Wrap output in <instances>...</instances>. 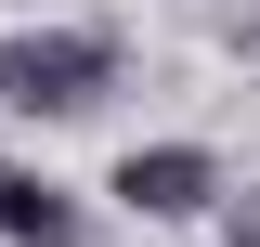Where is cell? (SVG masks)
I'll use <instances>...</instances> for the list:
<instances>
[{"instance_id":"3957f363","label":"cell","mask_w":260,"mask_h":247,"mask_svg":"<svg viewBox=\"0 0 260 247\" xmlns=\"http://www.w3.org/2000/svg\"><path fill=\"white\" fill-rule=\"evenodd\" d=\"M0 234L13 247H78V208L52 182H26V169H0Z\"/></svg>"},{"instance_id":"277c9868","label":"cell","mask_w":260,"mask_h":247,"mask_svg":"<svg viewBox=\"0 0 260 247\" xmlns=\"http://www.w3.org/2000/svg\"><path fill=\"white\" fill-rule=\"evenodd\" d=\"M234 247H260V221H247V234H234Z\"/></svg>"},{"instance_id":"7a4b0ae2","label":"cell","mask_w":260,"mask_h":247,"mask_svg":"<svg viewBox=\"0 0 260 247\" xmlns=\"http://www.w3.org/2000/svg\"><path fill=\"white\" fill-rule=\"evenodd\" d=\"M117 195H130L143 221H195L208 195H221V169H208L195 143H156V156H130V169H117Z\"/></svg>"},{"instance_id":"6da1fadb","label":"cell","mask_w":260,"mask_h":247,"mask_svg":"<svg viewBox=\"0 0 260 247\" xmlns=\"http://www.w3.org/2000/svg\"><path fill=\"white\" fill-rule=\"evenodd\" d=\"M104 78H117V52L78 39V26L13 39V52H0V104H26V117H78V104H104Z\"/></svg>"}]
</instances>
